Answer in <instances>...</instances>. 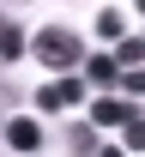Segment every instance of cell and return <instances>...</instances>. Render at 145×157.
Instances as JSON below:
<instances>
[{"label": "cell", "mask_w": 145, "mask_h": 157, "mask_svg": "<svg viewBox=\"0 0 145 157\" xmlns=\"http://www.w3.org/2000/svg\"><path fill=\"white\" fill-rule=\"evenodd\" d=\"M30 55H36L48 73H73V67L85 60V48H79V36H73V30H61V24H55V30H42V36L30 42Z\"/></svg>", "instance_id": "6da1fadb"}, {"label": "cell", "mask_w": 145, "mask_h": 157, "mask_svg": "<svg viewBox=\"0 0 145 157\" xmlns=\"http://www.w3.org/2000/svg\"><path fill=\"white\" fill-rule=\"evenodd\" d=\"M133 121H139V109H133V103L127 97H97V109H91V127H133Z\"/></svg>", "instance_id": "7a4b0ae2"}, {"label": "cell", "mask_w": 145, "mask_h": 157, "mask_svg": "<svg viewBox=\"0 0 145 157\" xmlns=\"http://www.w3.org/2000/svg\"><path fill=\"white\" fill-rule=\"evenodd\" d=\"M6 145L30 157V151L42 145V121H30V115H12V121H6Z\"/></svg>", "instance_id": "3957f363"}, {"label": "cell", "mask_w": 145, "mask_h": 157, "mask_svg": "<svg viewBox=\"0 0 145 157\" xmlns=\"http://www.w3.org/2000/svg\"><path fill=\"white\" fill-rule=\"evenodd\" d=\"M115 78H127L115 55H91V60H85V85H97V91H109Z\"/></svg>", "instance_id": "277c9868"}, {"label": "cell", "mask_w": 145, "mask_h": 157, "mask_svg": "<svg viewBox=\"0 0 145 157\" xmlns=\"http://www.w3.org/2000/svg\"><path fill=\"white\" fill-rule=\"evenodd\" d=\"M67 151L73 157H97L103 151V145H97V127H91V121H73V127H67Z\"/></svg>", "instance_id": "5b68a950"}, {"label": "cell", "mask_w": 145, "mask_h": 157, "mask_svg": "<svg viewBox=\"0 0 145 157\" xmlns=\"http://www.w3.org/2000/svg\"><path fill=\"white\" fill-rule=\"evenodd\" d=\"M97 36H109V42H127V12L103 6V12H97Z\"/></svg>", "instance_id": "8992f818"}, {"label": "cell", "mask_w": 145, "mask_h": 157, "mask_svg": "<svg viewBox=\"0 0 145 157\" xmlns=\"http://www.w3.org/2000/svg\"><path fill=\"white\" fill-rule=\"evenodd\" d=\"M115 60H121V73H139L145 67V36H127L121 48H115Z\"/></svg>", "instance_id": "52a82bcc"}, {"label": "cell", "mask_w": 145, "mask_h": 157, "mask_svg": "<svg viewBox=\"0 0 145 157\" xmlns=\"http://www.w3.org/2000/svg\"><path fill=\"white\" fill-rule=\"evenodd\" d=\"M0 55H6V60L24 55V30H18V24H0Z\"/></svg>", "instance_id": "ba28073f"}, {"label": "cell", "mask_w": 145, "mask_h": 157, "mask_svg": "<svg viewBox=\"0 0 145 157\" xmlns=\"http://www.w3.org/2000/svg\"><path fill=\"white\" fill-rule=\"evenodd\" d=\"M36 109H42V115H61V109H67V103H61V85H42V91H36Z\"/></svg>", "instance_id": "9c48e42d"}, {"label": "cell", "mask_w": 145, "mask_h": 157, "mask_svg": "<svg viewBox=\"0 0 145 157\" xmlns=\"http://www.w3.org/2000/svg\"><path fill=\"white\" fill-rule=\"evenodd\" d=\"M61 103H67V109H73V103H85V78H79V73L61 78Z\"/></svg>", "instance_id": "30bf717a"}, {"label": "cell", "mask_w": 145, "mask_h": 157, "mask_svg": "<svg viewBox=\"0 0 145 157\" xmlns=\"http://www.w3.org/2000/svg\"><path fill=\"white\" fill-rule=\"evenodd\" d=\"M127 151H145V115L133 121V127H127Z\"/></svg>", "instance_id": "8fae6325"}, {"label": "cell", "mask_w": 145, "mask_h": 157, "mask_svg": "<svg viewBox=\"0 0 145 157\" xmlns=\"http://www.w3.org/2000/svg\"><path fill=\"white\" fill-rule=\"evenodd\" d=\"M121 91H127V103H133V97H145V73H127V78H121Z\"/></svg>", "instance_id": "7c38bea8"}, {"label": "cell", "mask_w": 145, "mask_h": 157, "mask_svg": "<svg viewBox=\"0 0 145 157\" xmlns=\"http://www.w3.org/2000/svg\"><path fill=\"white\" fill-rule=\"evenodd\" d=\"M97 157H127V145H103V151H97Z\"/></svg>", "instance_id": "4fadbf2b"}]
</instances>
